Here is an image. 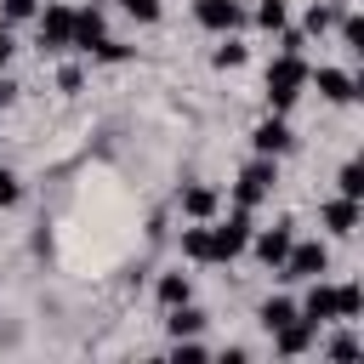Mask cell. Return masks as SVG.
<instances>
[{"instance_id": "2", "label": "cell", "mask_w": 364, "mask_h": 364, "mask_svg": "<svg viewBox=\"0 0 364 364\" xmlns=\"http://www.w3.org/2000/svg\"><path fill=\"white\" fill-rule=\"evenodd\" d=\"M273 182H279V171H273V154H262L256 165H245V171H239V182H233V199H239V210L262 205V199L273 193Z\"/></svg>"}, {"instance_id": "26", "label": "cell", "mask_w": 364, "mask_h": 364, "mask_svg": "<svg viewBox=\"0 0 364 364\" xmlns=\"http://www.w3.org/2000/svg\"><path fill=\"white\" fill-rule=\"evenodd\" d=\"M91 57H102V63H119V57H125V46H119V40H97V46H91Z\"/></svg>"}, {"instance_id": "8", "label": "cell", "mask_w": 364, "mask_h": 364, "mask_svg": "<svg viewBox=\"0 0 364 364\" xmlns=\"http://www.w3.org/2000/svg\"><path fill=\"white\" fill-rule=\"evenodd\" d=\"M74 40V11L68 6H46V17H40V46H68Z\"/></svg>"}, {"instance_id": "11", "label": "cell", "mask_w": 364, "mask_h": 364, "mask_svg": "<svg viewBox=\"0 0 364 364\" xmlns=\"http://www.w3.org/2000/svg\"><path fill=\"white\" fill-rule=\"evenodd\" d=\"M290 142H296V136H290L284 119H262V125H256V148H262V154L279 159V154H290Z\"/></svg>"}, {"instance_id": "23", "label": "cell", "mask_w": 364, "mask_h": 364, "mask_svg": "<svg viewBox=\"0 0 364 364\" xmlns=\"http://www.w3.org/2000/svg\"><path fill=\"white\" fill-rule=\"evenodd\" d=\"M341 40H347L353 51H364V23H358V17H341Z\"/></svg>"}, {"instance_id": "29", "label": "cell", "mask_w": 364, "mask_h": 364, "mask_svg": "<svg viewBox=\"0 0 364 364\" xmlns=\"http://www.w3.org/2000/svg\"><path fill=\"white\" fill-rule=\"evenodd\" d=\"M17 193H23V188H17V176H11V171H0V205H17Z\"/></svg>"}, {"instance_id": "1", "label": "cell", "mask_w": 364, "mask_h": 364, "mask_svg": "<svg viewBox=\"0 0 364 364\" xmlns=\"http://www.w3.org/2000/svg\"><path fill=\"white\" fill-rule=\"evenodd\" d=\"M313 80V68L301 63V51H279L273 57V68H267V102H273V114L279 108H290L296 97H301V85Z\"/></svg>"}, {"instance_id": "27", "label": "cell", "mask_w": 364, "mask_h": 364, "mask_svg": "<svg viewBox=\"0 0 364 364\" xmlns=\"http://www.w3.org/2000/svg\"><path fill=\"white\" fill-rule=\"evenodd\" d=\"M0 11H6L11 23H23V17H34V0H0Z\"/></svg>"}, {"instance_id": "12", "label": "cell", "mask_w": 364, "mask_h": 364, "mask_svg": "<svg viewBox=\"0 0 364 364\" xmlns=\"http://www.w3.org/2000/svg\"><path fill=\"white\" fill-rule=\"evenodd\" d=\"M324 228L347 239V233L358 228V199H347V193H341V199H330V205H324Z\"/></svg>"}, {"instance_id": "21", "label": "cell", "mask_w": 364, "mask_h": 364, "mask_svg": "<svg viewBox=\"0 0 364 364\" xmlns=\"http://www.w3.org/2000/svg\"><path fill=\"white\" fill-rule=\"evenodd\" d=\"M330 23H336V6H313L307 11V34H324Z\"/></svg>"}, {"instance_id": "25", "label": "cell", "mask_w": 364, "mask_h": 364, "mask_svg": "<svg viewBox=\"0 0 364 364\" xmlns=\"http://www.w3.org/2000/svg\"><path fill=\"white\" fill-rule=\"evenodd\" d=\"M119 6H125L131 17H142V23H154V17H159V0H119Z\"/></svg>"}, {"instance_id": "6", "label": "cell", "mask_w": 364, "mask_h": 364, "mask_svg": "<svg viewBox=\"0 0 364 364\" xmlns=\"http://www.w3.org/2000/svg\"><path fill=\"white\" fill-rule=\"evenodd\" d=\"M267 336H273V347H279L284 358H296V353H307V347H313V324H307L301 313H290V318H284V324H273Z\"/></svg>"}, {"instance_id": "14", "label": "cell", "mask_w": 364, "mask_h": 364, "mask_svg": "<svg viewBox=\"0 0 364 364\" xmlns=\"http://www.w3.org/2000/svg\"><path fill=\"white\" fill-rule=\"evenodd\" d=\"M182 210H188L193 222L216 216V188H182Z\"/></svg>"}, {"instance_id": "13", "label": "cell", "mask_w": 364, "mask_h": 364, "mask_svg": "<svg viewBox=\"0 0 364 364\" xmlns=\"http://www.w3.org/2000/svg\"><path fill=\"white\" fill-rule=\"evenodd\" d=\"M318 97H330V102H353L358 85H353V74H341V68H318Z\"/></svg>"}, {"instance_id": "15", "label": "cell", "mask_w": 364, "mask_h": 364, "mask_svg": "<svg viewBox=\"0 0 364 364\" xmlns=\"http://www.w3.org/2000/svg\"><path fill=\"white\" fill-rule=\"evenodd\" d=\"M165 324H171V336L182 341V336H199V330H205V313L182 301V307H171V318H165Z\"/></svg>"}, {"instance_id": "3", "label": "cell", "mask_w": 364, "mask_h": 364, "mask_svg": "<svg viewBox=\"0 0 364 364\" xmlns=\"http://www.w3.org/2000/svg\"><path fill=\"white\" fill-rule=\"evenodd\" d=\"M250 245V210H233L222 228H210V262H233Z\"/></svg>"}, {"instance_id": "7", "label": "cell", "mask_w": 364, "mask_h": 364, "mask_svg": "<svg viewBox=\"0 0 364 364\" xmlns=\"http://www.w3.org/2000/svg\"><path fill=\"white\" fill-rule=\"evenodd\" d=\"M193 17H199L205 28H216V34H233V28L245 23V6H239V0H199Z\"/></svg>"}, {"instance_id": "17", "label": "cell", "mask_w": 364, "mask_h": 364, "mask_svg": "<svg viewBox=\"0 0 364 364\" xmlns=\"http://www.w3.org/2000/svg\"><path fill=\"white\" fill-rule=\"evenodd\" d=\"M159 301H165V307H182V301H188V273H165V279H159Z\"/></svg>"}, {"instance_id": "9", "label": "cell", "mask_w": 364, "mask_h": 364, "mask_svg": "<svg viewBox=\"0 0 364 364\" xmlns=\"http://www.w3.org/2000/svg\"><path fill=\"white\" fill-rule=\"evenodd\" d=\"M250 245H256V256H262L267 267H279V262H284V250L296 245V233H290V222H279V228H267V233H256Z\"/></svg>"}, {"instance_id": "5", "label": "cell", "mask_w": 364, "mask_h": 364, "mask_svg": "<svg viewBox=\"0 0 364 364\" xmlns=\"http://www.w3.org/2000/svg\"><path fill=\"white\" fill-rule=\"evenodd\" d=\"M296 313H301L313 330H318V324H330V318H341V284H313V290H307V301H301Z\"/></svg>"}, {"instance_id": "20", "label": "cell", "mask_w": 364, "mask_h": 364, "mask_svg": "<svg viewBox=\"0 0 364 364\" xmlns=\"http://www.w3.org/2000/svg\"><path fill=\"white\" fill-rule=\"evenodd\" d=\"M256 23L262 28H284V0H262L256 6Z\"/></svg>"}, {"instance_id": "30", "label": "cell", "mask_w": 364, "mask_h": 364, "mask_svg": "<svg viewBox=\"0 0 364 364\" xmlns=\"http://www.w3.org/2000/svg\"><path fill=\"white\" fill-rule=\"evenodd\" d=\"M6 57H11V40H6V28H0V68H6Z\"/></svg>"}, {"instance_id": "4", "label": "cell", "mask_w": 364, "mask_h": 364, "mask_svg": "<svg viewBox=\"0 0 364 364\" xmlns=\"http://www.w3.org/2000/svg\"><path fill=\"white\" fill-rule=\"evenodd\" d=\"M279 267H284V279H318V273L330 267V250H324V245H290Z\"/></svg>"}, {"instance_id": "24", "label": "cell", "mask_w": 364, "mask_h": 364, "mask_svg": "<svg viewBox=\"0 0 364 364\" xmlns=\"http://www.w3.org/2000/svg\"><path fill=\"white\" fill-rule=\"evenodd\" d=\"M233 63H245V46H239V40L216 46V68H233Z\"/></svg>"}, {"instance_id": "19", "label": "cell", "mask_w": 364, "mask_h": 364, "mask_svg": "<svg viewBox=\"0 0 364 364\" xmlns=\"http://www.w3.org/2000/svg\"><path fill=\"white\" fill-rule=\"evenodd\" d=\"M290 313H296V301H284V296H273V301H262V324H267V330H273V324H284Z\"/></svg>"}, {"instance_id": "22", "label": "cell", "mask_w": 364, "mask_h": 364, "mask_svg": "<svg viewBox=\"0 0 364 364\" xmlns=\"http://www.w3.org/2000/svg\"><path fill=\"white\" fill-rule=\"evenodd\" d=\"M358 307H364V290L358 284H341V318H358Z\"/></svg>"}, {"instance_id": "16", "label": "cell", "mask_w": 364, "mask_h": 364, "mask_svg": "<svg viewBox=\"0 0 364 364\" xmlns=\"http://www.w3.org/2000/svg\"><path fill=\"white\" fill-rule=\"evenodd\" d=\"M182 256L188 262H210V228H188L182 233Z\"/></svg>"}, {"instance_id": "10", "label": "cell", "mask_w": 364, "mask_h": 364, "mask_svg": "<svg viewBox=\"0 0 364 364\" xmlns=\"http://www.w3.org/2000/svg\"><path fill=\"white\" fill-rule=\"evenodd\" d=\"M97 40H108V28H102V11H97V6H85V11H74V40H68V46H80V51H91Z\"/></svg>"}, {"instance_id": "18", "label": "cell", "mask_w": 364, "mask_h": 364, "mask_svg": "<svg viewBox=\"0 0 364 364\" xmlns=\"http://www.w3.org/2000/svg\"><path fill=\"white\" fill-rule=\"evenodd\" d=\"M336 182H341V193H347V199H364V171H358L353 159L341 165V176H336Z\"/></svg>"}, {"instance_id": "28", "label": "cell", "mask_w": 364, "mask_h": 364, "mask_svg": "<svg viewBox=\"0 0 364 364\" xmlns=\"http://www.w3.org/2000/svg\"><path fill=\"white\" fill-rule=\"evenodd\" d=\"M330 358H358V341H353V336H336V341H330Z\"/></svg>"}]
</instances>
